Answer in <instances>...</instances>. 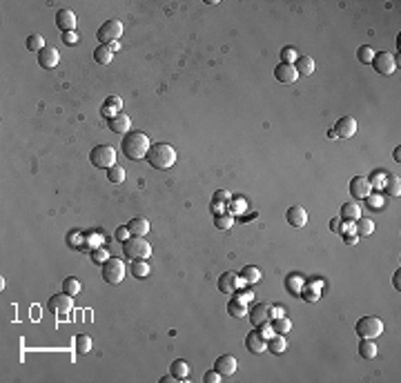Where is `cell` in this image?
<instances>
[{
    "mask_svg": "<svg viewBox=\"0 0 401 383\" xmlns=\"http://www.w3.org/2000/svg\"><path fill=\"white\" fill-rule=\"evenodd\" d=\"M96 36H98V40L103 42V45L116 42L118 38L123 36V22H121V20H116V18H112V20H105L103 25L98 27Z\"/></svg>",
    "mask_w": 401,
    "mask_h": 383,
    "instance_id": "obj_8",
    "label": "cell"
},
{
    "mask_svg": "<svg viewBox=\"0 0 401 383\" xmlns=\"http://www.w3.org/2000/svg\"><path fill=\"white\" fill-rule=\"evenodd\" d=\"M355 332L359 339H377L384 334V321L379 317H361L355 325Z\"/></svg>",
    "mask_w": 401,
    "mask_h": 383,
    "instance_id": "obj_5",
    "label": "cell"
},
{
    "mask_svg": "<svg viewBox=\"0 0 401 383\" xmlns=\"http://www.w3.org/2000/svg\"><path fill=\"white\" fill-rule=\"evenodd\" d=\"M80 290H83V285H80V281L76 279V276H67V279L63 281V292L69 296H76L80 294Z\"/></svg>",
    "mask_w": 401,
    "mask_h": 383,
    "instance_id": "obj_34",
    "label": "cell"
},
{
    "mask_svg": "<svg viewBox=\"0 0 401 383\" xmlns=\"http://www.w3.org/2000/svg\"><path fill=\"white\" fill-rule=\"evenodd\" d=\"M172 381H176V377L172 375V372H170L167 377H163V379H161V383H172Z\"/></svg>",
    "mask_w": 401,
    "mask_h": 383,
    "instance_id": "obj_56",
    "label": "cell"
},
{
    "mask_svg": "<svg viewBox=\"0 0 401 383\" xmlns=\"http://www.w3.org/2000/svg\"><path fill=\"white\" fill-rule=\"evenodd\" d=\"M100 114H103V116H105V118H107V121H112V118H114V116H116V114H121V112H118V109H116V107H114V105L105 103V105H103V107H100Z\"/></svg>",
    "mask_w": 401,
    "mask_h": 383,
    "instance_id": "obj_45",
    "label": "cell"
},
{
    "mask_svg": "<svg viewBox=\"0 0 401 383\" xmlns=\"http://www.w3.org/2000/svg\"><path fill=\"white\" fill-rule=\"evenodd\" d=\"M63 42L65 45H76V42H78V33L76 31H65L63 33Z\"/></svg>",
    "mask_w": 401,
    "mask_h": 383,
    "instance_id": "obj_49",
    "label": "cell"
},
{
    "mask_svg": "<svg viewBox=\"0 0 401 383\" xmlns=\"http://www.w3.org/2000/svg\"><path fill=\"white\" fill-rule=\"evenodd\" d=\"M238 276H241V281L254 285V283H259V281H261V270H259V267H254V265H245Z\"/></svg>",
    "mask_w": 401,
    "mask_h": 383,
    "instance_id": "obj_26",
    "label": "cell"
},
{
    "mask_svg": "<svg viewBox=\"0 0 401 383\" xmlns=\"http://www.w3.org/2000/svg\"><path fill=\"white\" fill-rule=\"evenodd\" d=\"M130 236H132V232H130V227H127V225H123V227L116 229V238H118L121 243H125Z\"/></svg>",
    "mask_w": 401,
    "mask_h": 383,
    "instance_id": "obj_48",
    "label": "cell"
},
{
    "mask_svg": "<svg viewBox=\"0 0 401 383\" xmlns=\"http://www.w3.org/2000/svg\"><path fill=\"white\" fill-rule=\"evenodd\" d=\"M89 161H92L94 167L109 170V167L116 165V150H114L112 145H96L89 152Z\"/></svg>",
    "mask_w": 401,
    "mask_h": 383,
    "instance_id": "obj_6",
    "label": "cell"
},
{
    "mask_svg": "<svg viewBox=\"0 0 401 383\" xmlns=\"http://www.w3.org/2000/svg\"><path fill=\"white\" fill-rule=\"evenodd\" d=\"M225 200H230V192L227 190H218L216 194L212 196V203H225Z\"/></svg>",
    "mask_w": 401,
    "mask_h": 383,
    "instance_id": "obj_47",
    "label": "cell"
},
{
    "mask_svg": "<svg viewBox=\"0 0 401 383\" xmlns=\"http://www.w3.org/2000/svg\"><path fill=\"white\" fill-rule=\"evenodd\" d=\"M368 205H370V207L372 209H379L381 207V205H384V198H381V196H368Z\"/></svg>",
    "mask_w": 401,
    "mask_h": 383,
    "instance_id": "obj_51",
    "label": "cell"
},
{
    "mask_svg": "<svg viewBox=\"0 0 401 383\" xmlns=\"http://www.w3.org/2000/svg\"><path fill=\"white\" fill-rule=\"evenodd\" d=\"M56 25H58L60 31H74L76 29V13L71 9H58L56 13Z\"/></svg>",
    "mask_w": 401,
    "mask_h": 383,
    "instance_id": "obj_17",
    "label": "cell"
},
{
    "mask_svg": "<svg viewBox=\"0 0 401 383\" xmlns=\"http://www.w3.org/2000/svg\"><path fill=\"white\" fill-rule=\"evenodd\" d=\"M285 287H288V292L301 294V287H305V281H303V279H299V276H292V279L285 281Z\"/></svg>",
    "mask_w": 401,
    "mask_h": 383,
    "instance_id": "obj_42",
    "label": "cell"
},
{
    "mask_svg": "<svg viewBox=\"0 0 401 383\" xmlns=\"http://www.w3.org/2000/svg\"><path fill=\"white\" fill-rule=\"evenodd\" d=\"M285 221L292 227H305L308 225V212H305L301 205H292V207L285 212Z\"/></svg>",
    "mask_w": 401,
    "mask_h": 383,
    "instance_id": "obj_18",
    "label": "cell"
},
{
    "mask_svg": "<svg viewBox=\"0 0 401 383\" xmlns=\"http://www.w3.org/2000/svg\"><path fill=\"white\" fill-rule=\"evenodd\" d=\"M130 125H132V118L127 116V114H116V116L109 121V129H112L114 134H127L130 132Z\"/></svg>",
    "mask_w": 401,
    "mask_h": 383,
    "instance_id": "obj_19",
    "label": "cell"
},
{
    "mask_svg": "<svg viewBox=\"0 0 401 383\" xmlns=\"http://www.w3.org/2000/svg\"><path fill=\"white\" fill-rule=\"evenodd\" d=\"M130 272L136 279H145V276L150 274V263H147L145 258H136V261L130 263Z\"/></svg>",
    "mask_w": 401,
    "mask_h": 383,
    "instance_id": "obj_23",
    "label": "cell"
},
{
    "mask_svg": "<svg viewBox=\"0 0 401 383\" xmlns=\"http://www.w3.org/2000/svg\"><path fill=\"white\" fill-rule=\"evenodd\" d=\"M332 129L337 134V138H352L357 134V121L352 116H343L334 123Z\"/></svg>",
    "mask_w": 401,
    "mask_h": 383,
    "instance_id": "obj_14",
    "label": "cell"
},
{
    "mask_svg": "<svg viewBox=\"0 0 401 383\" xmlns=\"http://www.w3.org/2000/svg\"><path fill=\"white\" fill-rule=\"evenodd\" d=\"M47 308H49L51 314H58V317H65V314L71 312V308H74V299H71L69 294H54L49 299V303H47Z\"/></svg>",
    "mask_w": 401,
    "mask_h": 383,
    "instance_id": "obj_10",
    "label": "cell"
},
{
    "mask_svg": "<svg viewBox=\"0 0 401 383\" xmlns=\"http://www.w3.org/2000/svg\"><path fill=\"white\" fill-rule=\"evenodd\" d=\"M170 372L176 377V381L188 379V377H190V366H188V361H183V359H176V361L170 366Z\"/></svg>",
    "mask_w": 401,
    "mask_h": 383,
    "instance_id": "obj_22",
    "label": "cell"
},
{
    "mask_svg": "<svg viewBox=\"0 0 401 383\" xmlns=\"http://www.w3.org/2000/svg\"><path fill=\"white\" fill-rule=\"evenodd\" d=\"M92 339H89V334H78L76 337V352L78 354H87V352H92Z\"/></svg>",
    "mask_w": 401,
    "mask_h": 383,
    "instance_id": "obj_35",
    "label": "cell"
},
{
    "mask_svg": "<svg viewBox=\"0 0 401 383\" xmlns=\"http://www.w3.org/2000/svg\"><path fill=\"white\" fill-rule=\"evenodd\" d=\"M245 348L252 354H261V352L267 350V341H265V339H261L259 334L252 330V334H247V337H245Z\"/></svg>",
    "mask_w": 401,
    "mask_h": 383,
    "instance_id": "obj_20",
    "label": "cell"
},
{
    "mask_svg": "<svg viewBox=\"0 0 401 383\" xmlns=\"http://www.w3.org/2000/svg\"><path fill=\"white\" fill-rule=\"evenodd\" d=\"M274 314L281 317V308H274V305H267V303H254L247 310V317H250L254 328H259V325H263V323H270V321L274 319Z\"/></svg>",
    "mask_w": 401,
    "mask_h": 383,
    "instance_id": "obj_7",
    "label": "cell"
},
{
    "mask_svg": "<svg viewBox=\"0 0 401 383\" xmlns=\"http://www.w3.org/2000/svg\"><path fill=\"white\" fill-rule=\"evenodd\" d=\"M355 225H357V236H370V234L372 232H375V223H372L370 221V218H364V216H361V218H357V221H355Z\"/></svg>",
    "mask_w": 401,
    "mask_h": 383,
    "instance_id": "obj_32",
    "label": "cell"
},
{
    "mask_svg": "<svg viewBox=\"0 0 401 383\" xmlns=\"http://www.w3.org/2000/svg\"><path fill=\"white\" fill-rule=\"evenodd\" d=\"M294 67H297L299 76H310V74H314V60H312V56H299L297 63H294Z\"/></svg>",
    "mask_w": 401,
    "mask_h": 383,
    "instance_id": "obj_24",
    "label": "cell"
},
{
    "mask_svg": "<svg viewBox=\"0 0 401 383\" xmlns=\"http://www.w3.org/2000/svg\"><path fill=\"white\" fill-rule=\"evenodd\" d=\"M368 183H370V188L375 190H384V183H386V172H375V174L368 179Z\"/></svg>",
    "mask_w": 401,
    "mask_h": 383,
    "instance_id": "obj_41",
    "label": "cell"
},
{
    "mask_svg": "<svg viewBox=\"0 0 401 383\" xmlns=\"http://www.w3.org/2000/svg\"><path fill=\"white\" fill-rule=\"evenodd\" d=\"M107 47H109V49H112V54H114V51H118V49H121V45H118V40H116V42H109Z\"/></svg>",
    "mask_w": 401,
    "mask_h": 383,
    "instance_id": "obj_58",
    "label": "cell"
},
{
    "mask_svg": "<svg viewBox=\"0 0 401 383\" xmlns=\"http://www.w3.org/2000/svg\"><path fill=\"white\" fill-rule=\"evenodd\" d=\"M107 258H109V254L103 250V247H94V250H92V261L94 263H105Z\"/></svg>",
    "mask_w": 401,
    "mask_h": 383,
    "instance_id": "obj_44",
    "label": "cell"
},
{
    "mask_svg": "<svg viewBox=\"0 0 401 383\" xmlns=\"http://www.w3.org/2000/svg\"><path fill=\"white\" fill-rule=\"evenodd\" d=\"M238 287H241V276L236 272H223L218 276V292L223 294H236Z\"/></svg>",
    "mask_w": 401,
    "mask_h": 383,
    "instance_id": "obj_11",
    "label": "cell"
},
{
    "mask_svg": "<svg viewBox=\"0 0 401 383\" xmlns=\"http://www.w3.org/2000/svg\"><path fill=\"white\" fill-rule=\"evenodd\" d=\"M123 254L132 258V261H136V258H145L147 261L152 256V245L143 236H130L123 243Z\"/></svg>",
    "mask_w": 401,
    "mask_h": 383,
    "instance_id": "obj_3",
    "label": "cell"
},
{
    "mask_svg": "<svg viewBox=\"0 0 401 383\" xmlns=\"http://www.w3.org/2000/svg\"><path fill=\"white\" fill-rule=\"evenodd\" d=\"M370 192H372V188H370V183H368L366 176H355V179L350 181V194H352V198H357V200L368 198V196H370Z\"/></svg>",
    "mask_w": 401,
    "mask_h": 383,
    "instance_id": "obj_15",
    "label": "cell"
},
{
    "mask_svg": "<svg viewBox=\"0 0 401 383\" xmlns=\"http://www.w3.org/2000/svg\"><path fill=\"white\" fill-rule=\"evenodd\" d=\"M357 58H359L361 63L370 65V63H372V58H375V49H372V47H368V45L359 47V51H357Z\"/></svg>",
    "mask_w": 401,
    "mask_h": 383,
    "instance_id": "obj_40",
    "label": "cell"
},
{
    "mask_svg": "<svg viewBox=\"0 0 401 383\" xmlns=\"http://www.w3.org/2000/svg\"><path fill=\"white\" fill-rule=\"evenodd\" d=\"M399 279H401V270H397V272H395V276H393V285L397 287V290H401V283H399Z\"/></svg>",
    "mask_w": 401,
    "mask_h": 383,
    "instance_id": "obj_53",
    "label": "cell"
},
{
    "mask_svg": "<svg viewBox=\"0 0 401 383\" xmlns=\"http://www.w3.org/2000/svg\"><path fill=\"white\" fill-rule=\"evenodd\" d=\"M112 49H109L107 45H98L96 49H94V60H96L98 65H109L112 63Z\"/></svg>",
    "mask_w": 401,
    "mask_h": 383,
    "instance_id": "obj_31",
    "label": "cell"
},
{
    "mask_svg": "<svg viewBox=\"0 0 401 383\" xmlns=\"http://www.w3.org/2000/svg\"><path fill=\"white\" fill-rule=\"evenodd\" d=\"M384 190L388 192L390 196H399L401 194V179L399 176H395V174H390V176H386V183H384Z\"/></svg>",
    "mask_w": 401,
    "mask_h": 383,
    "instance_id": "obj_33",
    "label": "cell"
},
{
    "mask_svg": "<svg viewBox=\"0 0 401 383\" xmlns=\"http://www.w3.org/2000/svg\"><path fill=\"white\" fill-rule=\"evenodd\" d=\"M214 370L218 372L221 377H230L234 372L238 370V361L236 357H232V354H221V357L214 361Z\"/></svg>",
    "mask_w": 401,
    "mask_h": 383,
    "instance_id": "obj_12",
    "label": "cell"
},
{
    "mask_svg": "<svg viewBox=\"0 0 401 383\" xmlns=\"http://www.w3.org/2000/svg\"><path fill=\"white\" fill-rule=\"evenodd\" d=\"M203 381L205 383H218V381H221V375H218L216 370H209V372H205Z\"/></svg>",
    "mask_w": 401,
    "mask_h": 383,
    "instance_id": "obj_50",
    "label": "cell"
},
{
    "mask_svg": "<svg viewBox=\"0 0 401 383\" xmlns=\"http://www.w3.org/2000/svg\"><path fill=\"white\" fill-rule=\"evenodd\" d=\"M377 343H375V339H361V343H359V354L364 359H375L377 357Z\"/></svg>",
    "mask_w": 401,
    "mask_h": 383,
    "instance_id": "obj_28",
    "label": "cell"
},
{
    "mask_svg": "<svg viewBox=\"0 0 401 383\" xmlns=\"http://www.w3.org/2000/svg\"><path fill=\"white\" fill-rule=\"evenodd\" d=\"M256 334H259L261 339H265V341H267V339H272L276 332H274V330H272V323H263V325H259V330H256Z\"/></svg>",
    "mask_w": 401,
    "mask_h": 383,
    "instance_id": "obj_43",
    "label": "cell"
},
{
    "mask_svg": "<svg viewBox=\"0 0 401 383\" xmlns=\"http://www.w3.org/2000/svg\"><path fill=\"white\" fill-rule=\"evenodd\" d=\"M214 225H216L218 229H230L234 225V216L232 214H216V216H214Z\"/></svg>",
    "mask_w": 401,
    "mask_h": 383,
    "instance_id": "obj_39",
    "label": "cell"
},
{
    "mask_svg": "<svg viewBox=\"0 0 401 383\" xmlns=\"http://www.w3.org/2000/svg\"><path fill=\"white\" fill-rule=\"evenodd\" d=\"M212 212L214 214H223V203H212Z\"/></svg>",
    "mask_w": 401,
    "mask_h": 383,
    "instance_id": "obj_55",
    "label": "cell"
},
{
    "mask_svg": "<svg viewBox=\"0 0 401 383\" xmlns=\"http://www.w3.org/2000/svg\"><path fill=\"white\" fill-rule=\"evenodd\" d=\"M393 159H395V161H397V163L401 161V147H399V145H397V150H395V152H393Z\"/></svg>",
    "mask_w": 401,
    "mask_h": 383,
    "instance_id": "obj_57",
    "label": "cell"
},
{
    "mask_svg": "<svg viewBox=\"0 0 401 383\" xmlns=\"http://www.w3.org/2000/svg\"><path fill=\"white\" fill-rule=\"evenodd\" d=\"M45 38H42V36H38V33H33V36H29V38H27V49H29V51H36V54H38V51H40V49H45Z\"/></svg>",
    "mask_w": 401,
    "mask_h": 383,
    "instance_id": "obj_37",
    "label": "cell"
},
{
    "mask_svg": "<svg viewBox=\"0 0 401 383\" xmlns=\"http://www.w3.org/2000/svg\"><path fill=\"white\" fill-rule=\"evenodd\" d=\"M341 218L343 221H357V218H361V207L357 203H343Z\"/></svg>",
    "mask_w": 401,
    "mask_h": 383,
    "instance_id": "obj_27",
    "label": "cell"
},
{
    "mask_svg": "<svg viewBox=\"0 0 401 383\" xmlns=\"http://www.w3.org/2000/svg\"><path fill=\"white\" fill-rule=\"evenodd\" d=\"M105 103L114 105V107H116V109H118V112H121V109H123V100H121V96H109V98H107V100H105Z\"/></svg>",
    "mask_w": 401,
    "mask_h": 383,
    "instance_id": "obj_52",
    "label": "cell"
},
{
    "mask_svg": "<svg viewBox=\"0 0 401 383\" xmlns=\"http://www.w3.org/2000/svg\"><path fill=\"white\" fill-rule=\"evenodd\" d=\"M357 241H359V236H357V234H350V236H346V243H348V245H357Z\"/></svg>",
    "mask_w": 401,
    "mask_h": 383,
    "instance_id": "obj_54",
    "label": "cell"
},
{
    "mask_svg": "<svg viewBox=\"0 0 401 383\" xmlns=\"http://www.w3.org/2000/svg\"><path fill=\"white\" fill-rule=\"evenodd\" d=\"M127 227H130L132 236H145L147 232H150V221L147 218H132L130 223H127Z\"/></svg>",
    "mask_w": 401,
    "mask_h": 383,
    "instance_id": "obj_21",
    "label": "cell"
},
{
    "mask_svg": "<svg viewBox=\"0 0 401 383\" xmlns=\"http://www.w3.org/2000/svg\"><path fill=\"white\" fill-rule=\"evenodd\" d=\"M150 136L145 132H127L125 138L121 141V150L127 159L132 161H141L147 159V152H150Z\"/></svg>",
    "mask_w": 401,
    "mask_h": 383,
    "instance_id": "obj_1",
    "label": "cell"
},
{
    "mask_svg": "<svg viewBox=\"0 0 401 383\" xmlns=\"http://www.w3.org/2000/svg\"><path fill=\"white\" fill-rule=\"evenodd\" d=\"M285 348H288V341H285L283 334H274L272 339H267V350L272 354H283Z\"/></svg>",
    "mask_w": 401,
    "mask_h": 383,
    "instance_id": "obj_25",
    "label": "cell"
},
{
    "mask_svg": "<svg viewBox=\"0 0 401 383\" xmlns=\"http://www.w3.org/2000/svg\"><path fill=\"white\" fill-rule=\"evenodd\" d=\"M339 232H341L343 236H350V234H357V225H355V221H343V227H339Z\"/></svg>",
    "mask_w": 401,
    "mask_h": 383,
    "instance_id": "obj_46",
    "label": "cell"
},
{
    "mask_svg": "<svg viewBox=\"0 0 401 383\" xmlns=\"http://www.w3.org/2000/svg\"><path fill=\"white\" fill-rule=\"evenodd\" d=\"M274 78L279 80L281 85H294L299 80V71L294 65H285L281 63L279 67H274Z\"/></svg>",
    "mask_w": 401,
    "mask_h": 383,
    "instance_id": "obj_13",
    "label": "cell"
},
{
    "mask_svg": "<svg viewBox=\"0 0 401 383\" xmlns=\"http://www.w3.org/2000/svg\"><path fill=\"white\" fill-rule=\"evenodd\" d=\"M270 323H272V330H274L276 334H288L290 330H292V321H290L288 317H283V314L276 317V319H272Z\"/></svg>",
    "mask_w": 401,
    "mask_h": 383,
    "instance_id": "obj_29",
    "label": "cell"
},
{
    "mask_svg": "<svg viewBox=\"0 0 401 383\" xmlns=\"http://www.w3.org/2000/svg\"><path fill=\"white\" fill-rule=\"evenodd\" d=\"M227 314H230V317H234V319H241V317H245V314H247L245 303H243L241 299H232L230 303H227Z\"/></svg>",
    "mask_w": 401,
    "mask_h": 383,
    "instance_id": "obj_30",
    "label": "cell"
},
{
    "mask_svg": "<svg viewBox=\"0 0 401 383\" xmlns=\"http://www.w3.org/2000/svg\"><path fill=\"white\" fill-rule=\"evenodd\" d=\"M330 227L334 229V232H339V218H332V221H330Z\"/></svg>",
    "mask_w": 401,
    "mask_h": 383,
    "instance_id": "obj_59",
    "label": "cell"
},
{
    "mask_svg": "<svg viewBox=\"0 0 401 383\" xmlns=\"http://www.w3.org/2000/svg\"><path fill=\"white\" fill-rule=\"evenodd\" d=\"M372 67H375L377 74H384V76H390L397 71V60H395L393 54H388V51H379V54H375V58H372Z\"/></svg>",
    "mask_w": 401,
    "mask_h": 383,
    "instance_id": "obj_9",
    "label": "cell"
},
{
    "mask_svg": "<svg viewBox=\"0 0 401 383\" xmlns=\"http://www.w3.org/2000/svg\"><path fill=\"white\" fill-rule=\"evenodd\" d=\"M107 181L109 183H123L125 181V170L121 165H114L107 170Z\"/></svg>",
    "mask_w": 401,
    "mask_h": 383,
    "instance_id": "obj_36",
    "label": "cell"
},
{
    "mask_svg": "<svg viewBox=\"0 0 401 383\" xmlns=\"http://www.w3.org/2000/svg\"><path fill=\"white\" fill-rule=\"evenodd\" d=\"M100 276H103L105 283H114V285L121 283L125 279V263L116 256H109L103 263V267H100Z\"/></svg>",
    "mask_w": 401,
    "mask_h": 383,
    "instance_id": "obj_4",
    "label": "cell"
},
{
    "mask_svg": "<svg viewBox=\"0 0 401 383\" xmlns=\"http://www.w3.org/2000/svg\"><path fill=\"white\" fill-rule=\"evenodd\" d=\"M147 161H150V165L154 167V170H170L176 163V152H174V147L167 145V143H156V145H152L150 152H147Z\"/></svg>",
    "mask_w": 401,
    "mask_h": 383,
    "instance_id": "obj_2",
    "label": "cell"
},
{
    "mask_svg": "<svg viewBox=\"0 0 401 383\" xmlns=\"http://www.w3.org/2000/svg\"><path fill=\"white\" fill-rule=\"evenodd\" d=\"M60 63V54L58 49H54V47H45V49L38 51V65L45 67V69H54V67H58Z\"/></svg>",
    "mask_w": 401,
    "mask_h": 383,
    "instance_id": "obj_16",
    "label": "cell"
},
{
    "mask_svg": "<svg viewBox=\"0 0 401 383\" xmlns=\"http://www.w3.org/2000/svg\"><path fill=\"white\" fill-rule=\"evenodd\" d=\"M297 58H299V54H297V49H294V47H283V49H281V63L294 65V63H297Z\"/></svg>",
    "mask_w": 401,
    "mask_h": 383,
    "instance_id": "obj_38",
    "label": "cell"
}]
</instances>
